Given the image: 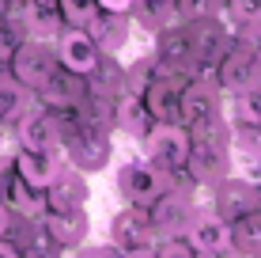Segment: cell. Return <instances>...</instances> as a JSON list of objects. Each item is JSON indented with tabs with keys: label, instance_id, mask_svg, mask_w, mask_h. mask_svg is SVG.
I'll return each mask as SVG.
<instances>
[{
	"label": "cell",
	"instance_id": "obj_11",
	"mask_svg": "<svg viewBox=\"0 0 261 258\" xmlns=\"http://www.w3.org/2000/svg\"><path fill=\"white\" fill-rule=\"evenodd\" d=\"M231 224V251L239 258H261V209H246L227 220Z\"/></svg>",
	"mask_w": 261,
	"mask_h": 258
},
{
	"label": "cell",
	"instance_id": "obj_2",
	"mask_svg": "<svg viewBox=\"0 0 261 258\" xmlns=\"http://www.w3.org/2000/svg\"><path fill=\"white\" fill-rule=\"evenodd\" d=\"M163 190H167V175L155 171L151 163H144V159H125L118 167V194L125 205L148 209Z\"/></svg>",
	"mask_w": 261,
	"mask_h": 258
},
{
	"label": "cell",
	"instance_id": "obj_10",
	"mask_svg": "<svg viewBox=\"0 0 261 258\" xmlns=\"http://www.w3.org/2000/svg\"><path fill=\"white\" fill-rule=\"evenodd\" d=\"M178 80L174 76H151L148 87L140 91V103L144 110L151 114V122H178Z\"/></svg>",
	"mask_w": 261,
	"mask_h": 258
},
{
	"label": "cell",
	"instance_id": "obj_23",
	"mask_svg": "<svg viewBox=\"0 0 261 258\" xmlns=\"http://www.w3.org/2000/svg\"><path fill=\"white\" fill-rule=\"evenodd\" d=\"M204 12H212V0H174V15L182 19H201Z\"/></svg>",
	"mask_w": 261,
	"mask_h": 258
},
{
	"label": "cell",
	"instance_id": "obj_1",
	"mask_svg": "<svg viewBox=\"0 0 261 258\" xmlns=\"http://www.w3.org/2000/svg\"><path fill=\"white\" fill-rule=\"evenodd\" d=\"M140 145V159L151 163L155 171L174 175L186 163V148H190V133L182 122H151L148 133L137 140Z\"/></svg>",
	"mask_w": 261,
	"mask_h": 258
},
{
	"label": "cell",
	"instance_id": "obj_28",
	"mask_svg": "<svg viewBox=\"0 0 261 258\" xmlns=\"http://www.w3.org/2000/svg\"><path fill=\"white\" fill-rule=\"evenodd\" d=\"M257 209H261V186H257Z\"/></svg>",
	"mask_w": 261,
	"mask_h": 258
},
{
	"label": "cell",
	"instance_id": "obj_17",
	"mask_svg": "<svg viewBox=\"0 0 261 258\" xmlns=\"http://www.w3.org/2000/svg\"><path fill=\"white\" fill-rule=\"evenodd\" d=\"M140 8V23L148 31H163V27L174 19V0H133Z\"/></svg>",
	"mask_w": 261,
	"mask_h": 258
},
{
	"label": "cell",
	"instance_id": "obj_6",
	"mask_svg": "<svg viewBox=\"0 0 261 258\" xmlns=\"http://www.w3.org/2000/svg\"><path fill=\"white\" fill-rule=\"evenodd\" d=\"M186 239H190V247L201 258L208 254H231V224L220 217V213H197L190 217V224H186Z\"/></svg>",
	"mask_w": 261,
	"mask_h": 258
},
{
	"label": "cell",
	"instance_id": "obj_25",
	"mask_svg": "<svg viewBox=\"0 0 261 258\" xmlns=\"http://www.w3.org/2000/svg\"><path fill=\"white\" fill-rule=\"evenodd\" d=\"M0 258H27L19 243H12L8 236H0Z\"/></svg>",
	"mask_w": 261,
	"mask_h": 258
},
{
	"label": "cell",
	"instance_id": "obj_21",
	"mask_svg": "<svg viewBox=\"0 0 261 258\" xmlns=\"http://www.w3.org/2000/svg\"><path fill=\"white\" fill-rule=\"evenodd\" d=\"M19 103H23V84L19 80H4L0 76V118H8V114H15L19 110Z\"/></svg>",
	"mask_w": 261,
	"mask_h": 258
},
{
	"label": "cell",
	"instance_id": "obj_9",
	"mask_svg": "<svg viewBox=\"0 0 261 258\" xmlns=\"http://www.w3.org/2000/svg\"><path fill=\"white\" fill-rule=\"evenodd\" d=\"M12 167H15V175H19L27 186H34V190H49V182L61 175V163H57V152H53V148H23L19 145Z\"/></svg>",
	"mask_w": 261,
	"mask_h": 258
},
{
	"label": "cell",
	"instance_id": "obj_20",
	"mask_svg": "<svg viewBox=\"0 0 261 258\" xmlns=\"http://www.w3.org/2000/svg\"><path fill=\"white\" fill-rule=\"evenodd\" d=\"M57 15L68 27H87V19L95 15V0H57Z\"/></svg>",
	"mask_w": 261,
	"mask_h": 258
},
{
	"label": "cell",
	"instance_id": "obj_18",
	"mask_svg": "<svg viewBox=\"0 0 261 258\" xmlns=\"http://www.w3.org/2000/svg\"><path fill=\"white\" fill-rule=\"evenodd\" d=\"M23 38H27V31H23L19 15L0 12V61H12V53L23 46Z\"/></svg>",
	"mask_w": 261,
	"mask_h": 258
},
{
	"label": "cell",
	"instance_id": "obj_3",
	"mask_svg": "<svg viewBox=\"0 0 261 258\" xmlns=\"http://www.w3.org/2000/svg\"><path fill=\"white\" fill-rule=\"evenodd\" d=\"M12 76L19 80L23 87L42 91V87L57 76V57H53V50L42 38H23V46L12 53Z\"/></svg>",
	"mask_w": 261,
	"mask_h": 258
},
{
	"label": "cell",
	"instance_id": "obj_4",
	"mask_svg": "<svg viewBox=\"0 0 261 258\" xmlns=\"http://www.w3.org/2000/svg\"><path fill=\"white\" fill-rule=\"evenodd\" d=\"M220 106H216V87L204 84V80H190V84L178 91V122L186 126L190 137L197 133H208Z\"/></svg>",
	"mask_w": 261,
	"mask_h": 258
},
{
	"label": "cell",
	"instance_id": "obj_12",
	"mask_svg": "<svg viewBox=\"0 0 261 258\" xmlns=\"http://www.w3.org/2000/svg\"><path fill=\"white\" fill-rule=\"evenodd\" d=\"M87 34L95 38L98 50H121V42L129 38V19H125V12H102V8H95V15L87 19Z\"/></svg>",
	"mask_w": 261,
	"mask_h": 258
},
{
	"label": "cell",
	"instance_id": "obj_15",
	"mask_svg": "<svg viewBox=\"0 0 261 258\" xmlns=\"http://www.w3.org/2000/svg\"><path fill=\"white\" fill-rule=\"evenodd\" d=\"M231 148H235L239 156L261 163V122H235V129H231Z\"/></svg>",
	"mask_w": 261,
	"mask_h": 258
},
{
	"label": "cell",
	"instance_id": "obj_16",
	"mask_svg": "<svg viewBox=\"0 0 261 258\" xmlns=\"http://www.w3.org/2000/svg\"><path fill=\"white\" fill-rule=\"evenodd\" d=\"M231 118H235V122H261V87H257V84L235 87V99H231Z\"/></svg>",
	"mask_w": 261,
	"mask_h": 258
},
{
	"label": "cell",
	"instance_id": "obj_26",
	"mask_svg": "<svg viewBox=\"0 0 261 258\" xmlns=\"http://www.w3.org/2000/svg\"><path fill=\"white\" fill-rule=\"evenodd\" d=\"M95 8H102V12H129L133 0H95Z\"/></svg>",
	"mask_w": 261,
	"mask_h": 258
},
{
	"label": "cell",
	"instance_id": "obj_27",
	"mask_svg": "<svg viewBox=\"0 0 261 258\" xmlns=\"http://www.w3.org/2000/svg\"><path fill=\"white\" fill-rule=\"evenodd\" d=\"M12 220H15V213L0 201V236H12Z\"/></svg>",
	"mask_w": 261,
	"mask_h": 258
},
{
	"label": "cell",
	"instance_id": "obj_19",
	"mask_svg": "<svg viewBox=\"0 0 261 258\" xmlns=\"http://www.w3.org/2000/svg\"><path fill=\"white\" fill-rule=\"evenodd\" d=\"M223 12L235 27L261 23V0H223Z\"/></svg>",
	"mask_w": 261,
	"mask_h": 258
},
{
	"label": "cell",
	"instance_id": "obj_8",
	"mask_svg": "<svg viewBox=\"0 0 261 258\" xmlns=\"http://www.w3.org/2000/svg\"><path fill=\"white\" fill-rule=\"evenodd\" d=\"M186 224H190V205H186L182 194L163 190V194H159V198L148 205V228H151V239L186 236Z\"/></svg>",
	"mask_w": 261,
	"mask_h": 258
},
{
	"label": "cell",
	"instance_id": "obj_24",
	"mask_svg": "<svg viewBox=\"0 0 261 258\" xmlns=\"http://www.w3.org/2000/svg\"><path fill=\"white\" fill-rule=\"evenodd\" d=\"M76 258H118V247L114 243H102V247H84Z\"/></svg>",
	"mask_w": 261,
	"mask_h": 258
},
{
	"label": "cell",
	"instance_id": "obj_7",
	"mask_svg": "<svg viewBox=\"0 0 261 258\" xmlns=\"http://www.w3.org/2000/svg\"><path fill=\"white\" fill-rule=\"evenodd\" d=\"M98 50L95 38L87 34V27H65L57 34V61L76 76H91L95 65H98Z\"/></svg>",
	"mask_w": 261,
	"mask_h": 258
},
{
	"label": "cell",
	"instance_id": "obj_13",
	"mask_svg": "<svg viewBox=\"0 0 261 258\" xmlns=\"http://www.w3.org/2000/svg\"><path fill=\"white\" fill-rule=\"evenodd\" d=\"M148 126H151V114L144 110L140 95H125V99L118 103V129L129 140H140L144 133H148Z\"/></svg>",
	"mask_w": 261,
	"mask_h": 258
},
{
	"label": "cell",
	"instance_id": "obj_29",
	"mask_svg": "<svg viewBox=\"0 0 261 258\" xmlns=\"http://www.w3.org/2000/svg\"><path fill=\"white\" fill-rule=\"evenodd\" d=\"M42 258H53V254H42Z\"/></svg>",
	"mask_w": 261,
	"mask_h": 258
},
{
	"label": "cell",
	"instance_id": "obj_5",
	"mask_svg": "<svg viewBox=\"0 0 261 258\" xmlns=\"http://www.w3.org/2000/svg\"><path fill=\"white\" fill-rule=\"evenodd\" d=\"M186 175L193 182H220L227 175V152L216 148L212 133H197L190 137V148H186Z\"/></svg>",
	"mask_w": 261,
	"mask_h": 258
},
{
	"label": "cell",
	"instance_id": "obj_22",
	"mask_svg": "<svg viewBox=\"0 0 261 258\" xmlns=\"http://www.w3.org/2000/svg\"><path fill=\"white\" fill-rule=\"evenodd\" d=\"M155 258H201V254L190 247V239H186V236H170V239H159Z\"/></svg>",
	"mask_w": 261,
	"mask_h": 258
},
{
	"label": "cell",
	"instance_id": "obj_14",
	"mask_svg": "<svg viewBox=\"0 0 261 258\" xmlns=\"http://www.w3.org/2000/svg\"><path fill=\"white\" fill-rule=\"evenodd\" d=\"M19 145L23 148H53V152H57L61 148V133H57V126H53L46 114H34V118L23 122Z\"/></svg>",
	"mask_w": 261,
	"mask_h": 258
}]
</instances>
